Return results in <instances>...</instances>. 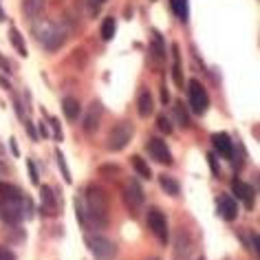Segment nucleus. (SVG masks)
Wrapping results in <instances>:
<instances>
[{
    "mask_svg": "<svg viewBox=\"0 0 260 260\" xmlns=\"http://www.w3.org/2000/svg\"><path fill=\"white\" fill-rule=\"evenodd\" d=\"M86 207H88V216L90 223L97 227H106L108 225V197L100 185H88L86 187Z\"/></svg>",
    "mask_w": 260,
    "mask_h": 260,
    "instance_id": "obj_1",
    "label": "nucleus"
},
{
    "mask_svg": "<svg viewBox=\"0 0 260 260\" xmlns=\"http://www.w3.org/2000/svg\"><path fill=\"white\" fill-rule=\"evenodd\" d=\"M34 34H36V40L47 51H57L67 42V31L51 20H40V24L34 27Z\"/></svg>",
    "mask_w": 260,
    "mask_h": 260,
    "instance_id": "obj_2",
    "label": "nucleus"
},
{
    "mask_svg": "<svg viewBox=\"0 0 260 260\" xmlns=\"http://www.w3.org/2000/svg\"><path fill=\"white\" fill-rule=\"evenodd\" d=\"M133 135H135V126L130 121H119V123H115V128L108 133V150H113V152H119L123 150L128 144H130V139H133Z\"/></svg>",
    "mask_w": 260,
    "mask_h": 260,
    "instance_id": "obj_3",
    "label": "nucleus"
},
{
    "mask_svg": "<svg viewBox=\"0 0 260 260\" xmlns=\"http://www.w3.org/2000/svg\"><path fill=\"white\" fill-rule=\"evenodd\" d=\"M187 97H190L192 113H197V115L207 113V108H210V95H207L205 86L199 80H190V84H187Z\"/></svg>",
    "mask_w": 260,
    "mask_h": 260,
    "instance_id": "obj_4",
    "label": "nucleus"
},
{
    "mask_svg": "<svg viewBox=\"0 0 260 260\" xmlns=\"http://www.w3.org/2000/svg\"><path fill=\"white\" fill-rule=\"evenodd\" d=\"M148 227L164 245L168 243V218L159 207H150V212H148Z\"/></svg>",
    "mask_w": 260,
    "mask_h": 260,
    "instance_id": "obj_5",
    "label": "nucleus"
},
{
    "mask_svg": "<svg viewBox=\"0 0 260 260\" xmlns=\"http://www.w3.org/2000/svg\"><path fill=\"white\" fill-rule=\"evenodd\" d=\"M0 218L9 225H18L22 220V199H5L0 203Z\"/></svg>",
    "mask_w": 260,
    "mask_h": 260,
    "instance_id": "obj_6",
    "label": "nucleus"
},
{
    "mask_svg": "<svg viewBox=\"0 0 260 260\" xmlns=\"http://www.w3.org/2000/svg\"><path fill=\"white\" fill-rule=\"evenodd\" d=\"M192 249H194L192 236H190V234H187L185 230H179V232H177V238H174L172 258H174V260H190Z\"/></svg>",
    "mask_w": 260,
    "mask_h": 260,
    "instance_id": "obj_7",
    "label": "nucleus"
},
{
    "mask_svg": "<svg viewBox=\"0 0 260 260\" xmlns=\"http://www.w3.org/2000/svg\"><path fill=\"white\" fill-rule=\"evenodd\" d=\"M123 203L133 212L141 210V205H144V190H141V185L135 179H130L126 187H123Z\"/></svg>",
    "mask_w": 260,
    "mask_h": 260,
    "instance_id": "obj_8",
    "label": "nucleus"
},
{
    "mask_svg": "<svg viewBox=\"0 0 260 260\" xmlns=\"http://www.w3.org/2000/svg\"><path fill=\"white\" fill-rule=\"evenodd\" d=\"M88 247L100 260H110V258H115V253H117L115 243L108 238H104V236H93L88 240Z\"/></svg>",
    "mask_w": 260,
    "mask_h": 260,
    "instance_id": "obj_9",
    "label": "nucleus"
},
{
    "mask_svg": "<svg viewBox=\"0 0 260 260\" xmlns=\"http://www.w3.org/2000/svg\"><path fill=\"white\" fill-rule=\"evenodd\" d=\"M148 150H150L154 161H159V164H164V166H172V152H170V148H168V144L164 139L152 137L150 141H148Z\"/></svg>",
    "mask_w": 260,
    "mask_h": 260,
    "instance_id": "obj_10",
    "label": "nucleus"
},
{
    "mask_svg": "<svg viewBox=\"0 0 260 260\" xmlns=\"http://www.w3.org/2000/svg\"><path fill=\"white\" fill-rule=\"evenodd\" d=\"M100 119H102V104L100 102H95V104H90V108H88V115H86V119H84V133H95L97 128H100Z\"/></svg>",
    "mask_w": 260,
    "mask_h": 260,
    "instance_id": "obj_11",
    "label": "nucleus"
},
{
    "mask_svg": "<svg viewBox=\"0 0 260 260\" xmlns=\"http://www.w3.org/2000/svg\"><path fill=\"white\" fill-rule=\"evenodd\" d=\"M212 141H214V148H216L218 154H223L225 159H232L234 157V144H232L230 135H225V133L212 135Z\"/></svg>",
    "mask_w": 260,
    "mask_h": 260,
    "instance_id": "obj_12",
    "label": "nucleus"
},
{
    "mask_svg": "<svg viewBox=\"0 0 260 260\" xmlns=\"http://www.w3.org/2000/svg\"><path fill=\"white\" fill-rule=\"evenodd\" d=\"M232 190H234V197L240 199V201H245L247 207L253 205V187L251 185H247L245 181H240V179H234Z\"/></svg>",
    "mask_w": 260,
    "mask_h": 260,
    "instance_id": "obj_13",
    "label": "nucleus"
},
{
    "mask_svg": "<svg viewBox=\"0 0 260 260\" xmlns=\"http://www.w3.org/2000/svg\"><path fill=\"white\" fill-rule=\"evenodd\" d=\"M44 9H47V0H22V11L29 20L42 18Z\"/></svg>",
    "mask_w": 260,
    "mask_h": 260,
    "instance_id": "obj_14",
    "label": "nucleus"
},
{
    "mask_svg": "<svg viewBox=\"0 0 260 260\" xmlns=\"http://www.w3.org/2000/svg\"><path fill=\"white\" fill-rule=\"evenodd\" d=\"M218 212L225 220H234L238 216V205L232 197H220L218 199Z\"/></svg>",
    "mask_w": 260,
    "mask_h": 260,
    "instance_id": "obj_15",
    "label": "nucleus"
},
{
    "mask_svg": "<svg viewBox=\"0 0 260 260\" xmlns=\"http://www.w3.org/2000/svg\"><path fill=\"white\" fill-rule=\"evenodd\" d=\"M137 110H139L141 117H150V115H152V110H154V100H152V93H150V90H141V93H139Z\"/></svg>",
    "mask_w": 260,
    "mask_h": 260,
    "instance_id": "obj_16",
    "label": "nucleus"
},
{
    "mask_svg": "<svg viewBox=\"0 0 260 260\" xmlns=\"http://www.w3.org/2000/svg\"><path fill=\"white\" fill-rule=\"evenodd\" d=\"M62 110H64V117H67L69 121H75L77 117H80V113H82L80 102H77L75 97H64V102H62Z\"/></svg>",
    "mask_w": 260,
    "mask_h": 260,
    "instance_id": "obj_17",
    "label": "nucleus"
},
{
    "mask_svg": "<svg viewBox=\"0 0 260 260\" xmlns=\"http://www.w3.org/2000/svg\"><path fill=\"white\" fill-rule=\"evenodd\" d=\"M133 168H135V172H137L141 179H146V181H150V179H152V170H150V166L146 164V159H144V157L135 154V157H133Z\"/></svg>",
    "mask_w": 260,
    "mask_h": 260,
    "instance_id": "obj_18",
    "label": "nucleus"
},
{
    "mask_svg": "<svg viewBox=\"0 0 260 260\" xmlns=\"http://www.w3.org/2000/svg\"><path fill=\"white\" fill-rule=\"evenodd\" d=\"M150 51H152V57H157V60H161V57H166V47H164V38H161L157 31L152 34V42H150Z\"/></svg>",
    "mask_w": 260,
    "mask_h": 260,
    "instance_id": "obj_19",
    "label": "nucleus"
},
{
    "mask_svg": "<svg viewBox=\"0 0 260 260\" xmlns=\"http://www.w3.org/2000/svg\"><path fill=\"white\" fill-rule=\"evenodd\" d=\"M22 194L24 192L20 190V187H16L11 183H0V197L3 199H24Z\"/></svg>",
    "mask_w": 260,
    "mask_h": 260,
    "instance_id": "obj_20",
    "label": "nucleus"
},
{
    "mask_svg": "<svg viewBox=\"0 0 260 260\" xmlns=\"http://www.w3.org/2000/svg\"><path fill=\"white\" fill-rule=\"evenodd\" d=\"M9 40H11V44H14L16 51H18V53H20L22 57L27 55V44H24L20 31H18V29H11V31H9Z\"/></svg>",
    "mask_w": 260,
    "mask_h": 260,
    "instance_id": "obj_21",
    "label": "nucleus"
},
{
    "mask_svg": "<svg viewBox=\"0 0 260 260\" xmlns=\"http://www.w3.org/2000/svg\"><path fill=\"white\" fill-rule=\"evenodd\" d=\"M40 192H42L44 210H47L49 214H53V212H55V199H53V192H51V187H49V185H42Z\"/></svg>",
    "mask_w": 260,
    "mask_h": 260,
    "instance_id": "obj_22",
    "label": "nucleus"
},
{
    "mask_svg": "<svg viewBox=\"0 0 260 260\" xmlns=\"http://www.w3.org/2000/svg\"><path fill=\"white\" fill-rule=\"evenodd\" d=\"M159 183H161V187L166 190V194H170V197H179L181 187H179V183H177V181H174L172 177H161Z\"/></svg>",
    "mask_w": 260,
    "mask_h": 260,
    "instance_id": "obj_23",
    "label": "nucleus"
},
{
    "mask_svg": "<svg viewBox=\"0 0 260 260\" xmlns=\"http://www.w3.org/2000/svg\"><path fill=\"white\" fill-rule=\"evenodd\" d=\"M172 9L179 20L187 22V16H190V11H187V0H172Z\"/></svg>",
    "mask_w": 260,
    "mask_h": 260,
    "instance_id": "obj_24",
    "label": "nucleus"
},
{
    "mask_svg": "<svg viewBox=\"0 0 260 260\" xmlns=\"http://www.w3.org/2000/svg\"><path fill=\"white\" fill-rule=\"evenodd\" d=\"M172 53H174V69H172V75H174V82L181 86V82H183V75H181V55H179V44H174L172 47Z\"/></svg>",
    "mask_w": 260,
    "mask_h": 260,
    "instance_id": "obj_25",
    "label": "nucleus"
},
{
    "mask_svg": "<svg viewBox=\"0 0 260 260\" xmlns=\"http://www.w3.org/2000/svg\"><path fill=\"white\" fill-rule=\"evenodd\" d=\"M115 29H117L115 18H106V20H104V24H102V38H104V40H113Z\"/></svg>",
    "mask_w": 260,
    "mask_h": 260,
    "instance_id": "obj_26",
    "label": "nucleus"
},
{
    "mask_svg": "<svg viewBox=\"0 0 260 260\" xmlns=\"http://www.w3.org/2000/svg\"><path fill=\"white\" fill-rule=\"evenodd\" d=\"M55 159H57V166H60V170H62V177L67 183H71V172H69V168H67V161H64V154L57 150L55 152Z\"/></svg>",
    "mask_w": 260,
    "mask_h": 260,
    "instance_id": "obj_27",
    "label": "nucleus"
},
{
    "mask_svg": "<svg viewBox=\"0 0 260 260\" xmlns=\"http://www.w3.org/2000/svg\"><path fill=\"white\" fill-rule=\"evenodd\" d=\"M157 128H159L164 135H170V133H172V123H170V119H168L166 115H159V117H157Z\"/></svg>",
    "mask_w": 260,
    "mask_h": 260,
    "instance_id": "obj_28",
    "label": "nucleus"
},
{
    "mask_svg": "<svg viewBox=\"0 0 260 260\" xmlns=\"http://www.w3.org/2000/svg\"><path fill=\"white\" fill-rule=\"evenodd\" d=\"M174 113H177L179 121H181V126H183V128H187V126H190V119H187V113H185L183 104H177V106H174Z\"/></svg>",
    "mask_w": 260,
    "mask_h": 260,
    "instance_id": "obj_29",
    "label": "nucleus"
},
{
    "mask_svg": "<svg viewBox=\"0 0 260 260\" xmlns=\"http://www.w3.org/2000/svg\"><path fill=\"white\" fill-rule=\"evenodd\" d=\"M100 172L102 174H110V177H117V174H119V168L117 166H102Z\"/></svg>",
    "mask_w": 260,
    "mask_h": 260,
    "instance_id": "obj_30",
    "label": "nucleus"
},
{
    "mask_svg": "<svg viewBox=\"0 0 260 260\" xmlns=\"http://www.w3.org/2000/svg\"><path fill=\"white\" fill-rule=\"evenodd\" d=\"M0 260H16V253L7 247H0Z\"/></svg>",
    "mask_w": 260,
    "mask_h": 260,
    "instance_id": "obj_31",
    "label": "nucleus"
},
{
    "mask_svg": "<svg viewBox=\"0 0 260 260\" xmlns=\"http://www.w3.org/2000/svg\"><path fill=\"white\" fill-rule=\"evenodd\" d=\"M249 247H251L253 253H258V234H256V232L249 234Z\"/></svg>",
    "mask_w": 260,
    "mask_h": 260,
    "instance_id": "obj_32",
    "label": "nucleus"
},
{
    "mask_svg": "<svg viewBox=\"0 0 260 260\" xmlns=\"http://www.w3.org/2000/svg\"><path fill=\"white\" fill-rule=\"evenodd\" d=\"M207 161H210V168H212V172L214 174H218V164H216V157H214V152L207 154Z\"/></svg>",
    "mask_w": 260,
    "mask_h": 260,
    "instance_id": "obj_33",
    "label": "nucleus"
},
{
    "mask_svg": "<svg viewBox=\"0 0 260 260\" xmlns=\"http://www.w3.org/2000/svg\"><path fill=\"white\" fill-rule=\"evenodd\" d=\"M51 126H53V133H55V137H57V139H62V130H60V121H57V119H51Z\"/></svg>",
    "mask_w": 260,
    "mask_h": 260,
    "instance_id": "obj_34",
    "label": "nucleus"
},
{
    "mask_svg": "<svg viewBox=\"0 0 260 260\" xmlns=\"http://www.w3.org/2000/svg\"><path fill=\"white\" fill-rule=\"evenodd\" d=\"M29 174H31V181H34V183L38 185V174H36V166H34V161H29Z\"/></svg>",
    "mask_w": 260,
    "mask_h": 260,
    "instance_id": "obj_35",
    "label": "nucleus"
},
{
    "mask_svg": "<svg viewBox=\"0 0 260 260\" xmlns=\"http://www.w3.org/2000/svg\"><path fill=\"white\" fill-rule=\"evenodd\" d=\"M104 3H106V0H88V7L93 9V11H97V9H100L102 5H104Z\"/></svg>",
    "mask_w": 260,
    "mask_h": 260,
    "instance_id": "obj_36",
    "label": "nucleus"
},
{
    "mask_svg": "<svg viewBox=\"0 0 260 260\" xmlns=\"http://www.w3.org/2000/svg\"><path fill=\"white\" fill-rule=\"evenodd\" d=\"M161 102H164V104L170 102V93H168V88H166V86L161 88Z\"/></svg>",
    "mask_w": 260,
    "mask_h": 260,
    "instance_id": "obj_37",
    "label": "nucleus"
},
{
    "mask_svg": "<svg viewBox=\"0 0 260 260\" xmlns=\"http://www.w3.org/2000/svg\"><path fill=\"white\" fill-rule=\"evenodd\" d=\"M27 130H29V135H31V137L36 139V130H34V126H31V123H27Z\"/></svg>",
    "mask_w": 260,
    "mask_h": 260,
    "instance_id": "obj_38",
    "label": "nucleus"
},
{
    "mask_svg": "<svg viewBox=\"0 0 260 260\" xmlns=\"http://www.w3.org/2000/svg\"><path fill=\"white\" fill-rule=\"evenodd\" d=\"M0 174H7V166H5L3 161H0Z\"/></svg>",
    "mask_w": 260,
    "mask_h": 260,
    "instance_id": "obj_39",
    "label": "nucleus"
},
{
    "mask_svg": "<svg viewBox=\"0 0 260 260\" xmlns=\"http://www.w3.org/2000/svg\"><path fill=\"white\" fill-rule=\"evenodd\" d=\"M0 152H3V146H0Z\"/></svg>",
    "mask_w": 260,
    "mask_h": 260,
    "instance_id": "obj_40",
    "label": "nucleus"
},
{
    "mask_svg": "<svg viewBox=\"0 0 260 260\" xmlns=\"http://www.w3.org/2000/svg\"><path fill=\"white\" fill-rule=\"evenodd\" d=\"M152 260H159V258H152Z\"/></svg>",
    "mask_w": 260,
    "mask_h": 260,
    "instance_id": "obj_41",
    "label": "nucleus"
},
{
    "mask_svg": "<svg viewBox=\"0 0 260 260\" xmlns=\"http://www.w3.org/2000/svg\"><path fill=\"white\" fill-rule=\"evenodd\" d=\"M199 260H203V258H199Z\"/></svg>",
    "mask_w": 260,
    "mask_h": 260,
    "instance_id": "obj_42",
    "label": "nucleus"
}]
</instances>
